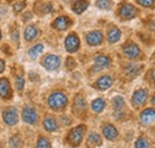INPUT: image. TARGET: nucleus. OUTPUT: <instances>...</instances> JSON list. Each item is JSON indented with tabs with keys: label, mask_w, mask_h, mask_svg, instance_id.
I'll return each mask as SVG.
<instances>
[{
	"label": "nucleus",
	"mask_w": 155,
	"mask_h": 148,
	"mask_svg": "<svg viewBox=\"0 0 155 148\" xmlns=\"http://www.w3.org/2000/svg\"><path fill=\"white\" fill-rule=\"evenodd\" d=\"M86 41L90 45H99L103 42V34L100 31H91L87 34Z\"/></svg>",
	"instance_id": "12"
},
{
	"label": "nucleus",
	"mask_w": 155,
	"mask_h": 148,
	"mask_svg": "<svg viewBox=\"0 0 155 148\" xmlns=\"http://www.w3.org/2000/svg\"><path fill=\"white\" fill-rule=\"evenodd\" d=\"M135 148H150V143L146 137H140L136 141Z\"/></svg>",
	"instance_id": "27"
},
{
	"label": "nucleus",
	"mask_w": 155,
	"mask_h": 148,
	"mask_svg": "<svg viewBox=\"0 0 155 148\" xmlns=\"http://www.w3.org/2000/svg\"><path fill=\"white\" fill-rule=\"evenodd\" d=\"M112 105L115 108V111H122V109L125 106V102L120 96H117L112 100Z\"/></svg>",
	"instance_id": "26"
},
{
	"label": "nucleus",
	"mask_w": 155,
	"mask_h": 148,
	"mask_svg": "<svg viewBox=\"0 0 155 148\" xmlns=\"http://www.w3.org/2000/svg\"><path fill=\"white\" fill-rule=\"evenodd\" d=\"M141 69H142L141 66H137V65H129V66H127V68H125V74H127L128 76H130V78H134V76H136L137 74L141 72Z\"/></svg>",
	"instance_id": "25"
},
{
	"label": "nucleus",
	"mask_w": 155,
	"mask_h": 148,
	"mask_svg": "<svg viewBox=\"0 0 155 148\" xmlns=\"http://www.w3.org/2000/svg\"><path fill=\"white\" fill-rule=\"evenodd\" d=\"M2 118L7 126H15L18 123V111L16 108H8L2 112Z\"/></svg>",
	"instance_id": "4"
},
{
	"label": "nucleus",
	"mask_w": 155,
	"mask_h": 148,
	"mask_svg": "<svg viewBox=\"0 0 155 148\" xmlns=\"http://www.w3.org/2000/svg\"><path fill=\"white\" fill-rule=\"evenodd\" d=\"M154 59H155V54H154Z\"/></svg>",
	"instance_id": "42"
},
{
	"label": "nucleus",
	"mask_w": 155,
	"mask_h": 148,
	"mask_svg": "<svg viewBox=\"0 0 155 148\" xmlns=\"http://www.w3.org/2000/svg\"><path fill=\"white\" fill-rule=\"evenodd\" d=\"M43 49H44V47H43V44H36V45H34L30 50H29V56H30V59H32V60H35V59H37L42 53H43Z\"/></svg>",
	"instance_id": "24"
},
{
	"label": "nucleus",
	"mask_w": 155,
	"mask_h": 148,
	"mask_svg": "<svg viewBox=\"0 0 155 148\" xmlns=\"http://www.w3.org/2000/svg\"><path fill=\"white\" fill-rule=\"evenodd\" d=\"M123 53L128 59H131V60H135L141 55V50H140L138 45L135 44L134 42H128L123 47Z\"/></svg>",
	"instance_id": "5"
},
{
	"label": "nucleus",
	"mask_w": 155,
	"mask_h": 148,
	"mask_svg": "<svg viewBox=\"0 0 155 148\" xmlns=\"http://www.w3.org/2000/svg\"><path fill=\"white\" fill-rule=\"evenodd\" d=\"M43 126H44V129L48 130V131H55V130H58V122H56V119H55L54 117H51V116H48V117L44 119Z\"/></svg>",
	"instance_id": "20"
},
{
	"label": "nucleus",
	"mask_w": 155,
	"mask_h": 148,
	"mask_svg": "<svg viewBox=\"0 0 155 148\" xmlns=\"http://www.w3.org/2000/svg\"><path fill=\"white\" fill-rule=\"evenodd\" d=\"M21 116H23V121L29 123V124H36L37 121H38V115L36 110L31 106H25L21 112Z\"/></svg>",
	"instance_id": "6"
},
{
	"label": "nucleus",
	"mask_w": 155,
	"mask_h": 148,
	"mask_svg": "<svg viewBox=\"0 0 155 148\" xmlns=\"http://www.w3.org/2000/svg\"><path fill=\"white\" fill-rule=\"evenodd\" d=\"M85 130H86V127L81 124V126H78V127L73 128L69 131V134H68V142H69L71 146L78 147L81 143L84 134H85Z\"/></svg>",
	"instance_id": "2"
},
{
	"label": "nucleus",
	"mask_w": 155,
	"mask_h": 148,
	"mask_svg": "<svg viewBox=\"0 0 155 148\" xmlns=\"http://www.w3.org/2000/svg\"><path fill=\"white\" fill-rule=\"evenodd\" d=\"M147 99H148V92H147V90H144V89L137 90L134 93V96H133V104H134V106L138 108V106L143 105L147 102Z\"/></svg>",
	"instance_id": "10"
},
{
	"label": "nucleus",
	"mask_w": 155,
	"mask_h": 148,
	"mask_svg": "<svg viewBox=\"0 0 155 148\" xmlns=\"http://www.w3.org/2000/svg\"><path fill=\"white\" fill-rule=\"evenodd\" d=\"M85 110H86L85 98L82 96H77L74 99V103H73V111L78 115H81L82 112H85Z\"/></svg>",
	"instance_id": "13"
},
{
	"label": "nucleus",
	"mask_w": 155,
	"mask_h": 148,
	"mask_svg": "<svg viewBox=\"0 0 155 148\" xmlns=\"http://www.w3.org/2000/svg\"><path fill=\"white\" fill-rule=\"evenodd\" d=\"M120 38V31L117 28H111L107 32V41L110 43H116Z\"/></svg>",
	"instance_id": "22"
},
{
	"label": "nucleus",
	"mask_w": 155,
	"mask_h": 148,
	"mask_svg": "<svg viewBox=\"0 0 155 148\" xmlns=\"http://www.w3.org/2000/svg\"><path fill=\"white\" fill-rule=\"evenodd\" d=\"M11 96V85L7 79H0V97L1 98H10Z\"/></svg>",
	"instance_id": "16"
},
{
	"label": "nucleus",
	"mask_w": 155,
	"mask_h": 148,
	"mask_svg": "<svg viewBox=\"0 0 155 148\" xmlns=\"http://www.w3.org/2000/svg\"><path fill=\"white\" fill-rule=\"evenodd\" d=\"M68 103V99L66 97V94L62 92H54L50 94L49 99H48V104L51 109L54 110H61L63 108H66Z\"/></svg>",
	"instance_id": "1"
},
{
	"label": "nucleus",
	"mask_w": 155,
	"mask_h": 148,
	"mask_svg": "<svg viewBox=\"0 0 155 148\" xmlns=\"http://www.w3.org/2000/svg\"><path fill=\"white\" fill-rule=\"evenodd\" d=\"M87 145H88V147L100 146L101 145V137H100V135H98L97 133H91L88 135V139H87Z\"/></svg>",
	"instance_id": "21"
},
{
	"label": "nucleus",
	"mask_w": 155,
	"mask_h": 148,
	"mask_svg": "<svg viewBox=\"0 0 155 148\" xmlns=\"http://www.w3.org/2000/svg\"><path fill=\"white\" fill-rule=\"evenodd\" d=\"M97 7L101 10H109L112 7V1L111 0H97Z\"/></svg>",
	"instance_id": "28"
},
{
	"label": "nucleus",
	"mask_w": 155,
	"mask_h": 148,
	"mask_svg": "<svg viewBox=\"0 0 155 148\" xmlns=\"http://www.w3.org/2000/svg\"><path fill=\"white\" fill-rule=\"evenodd\" d=\"M64 45H66V49L67 52L69 53H75L78 52L79 47H80V41L75 34H71L68 35L66 38V42H64Z\"/></svg>",
	"instance_id": "8"
},
{
	"label": "nucleus",
	"mask_w": 155,
	"mask_h": 148,
	"mask_svg": "<svg viewBox=\"0 0 155 148\" xmlns=\"http://www.w3.org/2000/svg\"><path fill=\"white\" fill-rule=\"evenodd\" d=\"M39 31L38 29L35 26V25H29L26 29H25V31H24V37H25V39L26 41H34L36 37L38 36Z\"/></svg>",
	"instance_id": "18"
},
{
	"label": "nucleus",
	"mask_w": 155,
	"mask_h": 148,
	"mask_svg": "<svg viewBox=\"0 0 155 148\" xmlns=\"http://www.w3.org/2000/svg\"><path fill=\"white\" fill-rule=\"evenodd\" d=\"M150 76H152V80H153V82H155V69L152 71V73H150Z\"/></svg>",
	"instance_id": "38"
},
{
	"label": "nucleus",
	"mask_w": 155,
	"mask_h": 148,
	"mask_svg": "<svg viewBox=\"0 0 155 148\" xmlns=\"http://www.w3.org/2000/svg\"><path fill=\"white\" fill-rule=\"evenodd\" d=\"M23 87H24V76L23 75H18L16 78V89L20 93L23 91Z\"/></svg>",
	"instance_id": "31"
},
{
	"label": "nucleus",
	"mask_w": 155,
	"mask_h": 148,
	"mask_svg": "<svg viewBox=\"0 0 155 148\" xmlns=\"http://www.w3.org/2000/svg\"><path fill=\"white\" fill-rule=\"evenodd\" d=\"M88 5H90V2H88L87 0H77V1L73 4L72 8H73V11H74L75 13L80 15V13H82V12L88 7Z\"/></svg>",
	"instance_id": "19"
},
{
	"label": "nucleus",
	"mask_w": 155,
	"mask_h": 148,
	"mask_svg": "<svg viewBox=\"0 0 155 148\" xmlns=\"http://www.w3.org/2000/svg\"><path fill=\"white\" fill-rule=\"evenodd\" d=\"M31 17H32V13H31V12H26V13L23 16V20H24V22H28Z\"/></svg>",
	"instance_id": "36"
},
{
	"label": "nucleus",
	"mask_w": 155,
	"mask_h": 148,
	"mask_svg": "<svg viewBox=\"0 0 155 148\" xmlns=\"http://www.w3.org/2000/svg\"><path fill=\"white\" fill-rule=\"evenodd\" d=\"M71 19L66 16H61V17H58L55 19V22L53 23V26L56 29V30H66L69 28L71 25Z\"/></svg>",
	"instance_id": "15"
},
{
	"label": "nucleus",
	"mask_w": 155,
	"mask_h": 148,
	"mask_svg": "<svg viewBox=\"0 0 155 148\" xmlns=\"http://www.w3.org/2000/svg\"><path fill=\"white\" fill-rule=\"evenodd\" d=\"M93 71L94 72H99V71H103L105 68H107L110 65H111V60L105 55H97L94 56V60H93Z\"/></svg>",
	"instance_id": "7"
},
{
	"label": "nucleus",
	"mask_w": 155,
	"mask_h": 148,
	"mask_svg": "<svg viewBox=\"0 0 155 148\" xmlns=\"http://www.w3.org/2000/svg\"><path fill=\"white\" fill-rule=\"evenodd\" d=\"M75 61H74V59L73 57H67V61H66V66H67V68L68 69H72V68H74L75 67Z\"/></svg>",
	"instance_id": "35"
},
{
	"label": "nucleus",
	"mask_w": 155,
	"mask_h": 148,
	"mask_svg": "<svg viewBox=\"0 0 155 148\" xmlns=\"http://www.w3.org/2000/svg\"><path fill=\"white\" fill-rule=\"evenodd\" d=\"M64 1H71V0H64Z\"/></svg>",
	"instance_id": "41"
},
{
	"label": "nucleus",
	"mask_w": 155,
	"mask_h": 148,
	"mask_svg": "<svg viewBox=\"0 0 155 148\" xmlns=\"http://www.w3.org/2000/svg\"><path fill=\"white\" fill-rule=\"evenodd\" d=\"M37 148H50V142L45 137H39L37 141Z\"/></svg>",
	"instance_id": "30"
},
{
	"label": "nucleus",
	"mask_w": 155,
	"mask_h": 148,
	"mask_svg": "<svg viewBox=\"0 0 155 148\" xmlns=\"http://www.w3.org/2000/svg\"><path fill=\"white\" fill-rule=\"evenodd\" d=\"M105 100L103 99V98H97V99H94L93 102H92V105H91V108H92V110L94 111V112H101V111L104 110V108H105Z\"/></svg>",
	"instance_id": "23"
},
{
	"label": "nucleus",
	"mask_w": 155,
	"mask_h": 148,
	"mask_svg": "<svg viewBox=\"0 0 155 148\" xmlns=\"http://www.w3.org/2000/svg\"><path fill=\"white\" fill-rule=\"evenodd\" d=\"M39 11H41V13H50V12H53V6L50 5V4H42V5H39Z\"/></svg>",
	"instance_id": "32"
},
{
	"label": "nucleus",
	"mask_w": 155,
	"mask_h": 148,
	"mask_svg": "<svg viewBox=\"0 0 155 148\" xmlns=\"http://www.w3.org/2000/svg\"><path fill=\"white\" fill-rule=\"evenodd\" d=\"M4 68H5V62H4V61L0 59V73L4 71Z\"/></svg>",
	"instance_id": "37"
},
{
	"label": "nucleus",
	"mask_w": 155,
	"mask_h": 148,
	"mask_svg": "<svg viewBox=\"0 0 155 148\" xmlns=\"http://www.w3.org/2000/svg\"><path fill=\"white\" fill-rule=\"evenodd\" d=\"M137 15V10L135 6L130 5V4H123L119 7V17L124 20H129L136 17Z\"/></svg>",
	"instance_id": "3"
},
{
	"label": "nucleus",
	"mask_w": 155,
	"mask_h": 148,
	"mask_svg": "<svg viewBox=\"0 0 155 148\" xmlns=\"http://www.w3.org/2000/svg\"><path fill=\"white\" fill-rule=\"evenodd\" d=\"M112 84H114L112 78L109 76V75H104V76H100V78L98 79L97 82H96V86H97V89L104 91V90L110 89V87L112 86Z\"/></svg>",
	"instance_id": "14"
},
{
	"label": "nucleus",
	"mask_w": 155,
	"mask_h": 148,
	"mask_svg": "<svg viewBox=\"0 0 155 148\" xmlns=\"http://www.w3.org/2000/svg\"><path fill=\"white\" fill-rule=\"evenodd\" d=\"M152 102H153V105L155 106V96L153 97V100H152Z\"/></svg>",
	"instance_id": "39"
},
{
	"label": "nucleus",
	"mask_w": 155,
	"mask_h": 148,
	"mask_svg": "<svg viewBox=\"0 0 155 148\" xmlns=\"http://www.w3.org/2000/svg\"><path fill=\"white\" fill-rule=\"evenodd\" d=\"M103 134L107 140H115L118 136V131L112 124H105L103 128Z\"/></svg>",
	"instance_id": "17"
},
{
	"label": "nucleus",
	"mask_w": 155,
	"mask_h": 148,
	"mask_svg": "<svg viewBox=\"0 0 155 148\" xmlns=\"http://www.w3.org/2000/svg\"><path fill=\"white\" fill-rule=\"evenodd\" d=\"M136 1L144 7H152L155 5V0H136Z\"/></svg>",
	"instance_id": "33"
},
{
	"label": "nucleus",
	"mask_w": 155,
	"mask_h": 148,
	"mask_svg": "<svg viewBox=\"0 0 155 148\" xmlns=\"http://www.w3.org/2000/svg\"><path fill=\"white\" fill-rule=\"evenodd\" d=\"M42 65L48 69V71H55L60 67V57L56 55H47L44 57Z\"/></svg>",
	"instance_id": "9"
},
{
	"label": "nucleus",
	"mask_w": 155,
	"mask_h": 148,
	"mask_svg": "<svg viewBox=\"0 0 155 148\" xmlns=\"http://www.w3.org/2000/svg\"><path fill=\"white\" fill-rule=\"evenodd\" d=\"M140 121H141L144 126L152 124L153 122H155V110L154 109H146V110L141 113Z\"/></svg>",
	"instance_id": "11"
},
{
	"label": "nucleus",
	"mask_w": 155,
	"mask_h": 148,
	"mask_svg": "<svg viewBox=\"0 0 155 148\" xmlns=\"http://www.w3.org/2000/svg\"><path fill=\"white\" fill-rule=\"evenodd\" d=\"M24 7H25V2H24V1H18V2H16V4L13 5V10H15L16 12L23 11Z\"/></svg>",
	"instance_id": "34"
},
{
	"label": "nucleus",
	"mask_w": 155,
	"mask_h": 148,
	"mask_svg": "<svg viewBox=\"0 0 155 148\" xmlns=\"http://www.w3.org/2000/svg\"><path fill=\"white\" fill-rule=\"evenodd\" d=\"M0 39H1V32H0Z\"/></svg>",
	"instance_id": "40"
},
{
	"label": "nucleus",
	"mask_w": 155,
	"mask_h": 148,
	"mask_svg": "<svg viewBox=\"0 0 155 148\" xmlns=\"http://www.w3.org/2000/svg\"><path fill=\"white\" fill-rule=\"evenodd\" d=\"M10 145L12 148H20L23 142H21V139H20L18 135H15L13 137L10 139Z\"/></svg>",
	"instance_id": "29"
}]
</instances>
